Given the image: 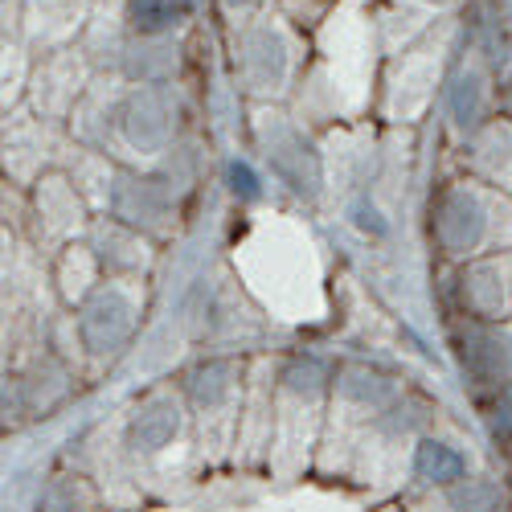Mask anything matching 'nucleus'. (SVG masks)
<instances>
[{"label":"nucleus","mask_w":512,"mask_h":512,"mask_svg":"<svg viewBox=\"0 0 512 512\" xmlns=\"http://www.w3.org/2000/svg\"><path fill=\"white\" fill-rule=\"evenodd\" d=\"M332 386H336V361L328 353L287 349L275 357V435L267 455V480L275 488L312 480L328 426Z\"/></svg>","instance_id":"1"},{"label":"nucleus","mask_w":512,"mask_h":512,"mask_svg":"<svg viewBox=\"0 0 512 512\" xmlns=\"http://www.w3.org/2000/svg\"><path fill=\"white\" fill-rule=\"evenodd\" d=\"M426 234L439 267H463L484 254L512 250V197L459 168L431 189Z\"/></svg>","instance_id":"2"},{"label":"nucleus","mask_w":512,"mask_h":512,"mask_svg":"<svg viewBox=\"0 0 512 512\" xmlns=\"http://www.w3.org/2000/svg\"><path fill=\"white\" fill-rule=\"evenodd\" d=\"M410 390V381L402 377L398 365L357 353L336 361V386H332V402H328V426H324V443L312 467V484L336 488L340 476L349 467V455L357 447V439L369 426L386 414L402 394Z\"/></svg>","instance_id":"3"},{"label":"nucleus","mask_w":512,"mask_h":512,"mask_svg":"<svg viewBox=\"0 0 512 512\" xmlns=\"http://www.w3.org/2000/svg\"><path fill=\"white\" fill-rule=\"evenodd\" d=\"M250 357L254 353H197L173 381L181 386L189 414H193V443H197V467L201 476H222L234 467V443L250 381Z\"/></svg>","instance_id":"4"},{"label":"nucleus","mask_w":512,"mask_h":512,"mask_svg":"<svg viewBox=\"0 0 512 512\" xmlns=\"http://www.w3.org/2000/svg\"><path fill=\"white\" fill-rule=\"evenodd\" d=\"M443 418V406L410 386L386 414H381L369 431L357 439L353 455H349V467L340 476V492H353L369 504H386V500H398L402 492V480H406V463H410V451L414 443L431 431V426Z\"/></svg>","instance_id":"5"},{"label":"nucleus","mask_w":512,"mask_h":512,"mask_svg":"<svg viewBox=\"0 0 512 512\" xmlns=\"http://www.w3.org/2000/svg\"><path fill=\"white\" fill-rule=\"evenodd\" d=\"M103 148L115 144L132 168H156L185 144V103L177 87H132L107 107Z\"/></svg>","instance_id":"6"},{"label":"nucleus","mask_w":512,"mask_h":512,"mask_svg":"<svg viewBox=\"0 0 512 512\" xmlns=\"http://www.w3.org/2000/svg\"><path fill=\"white\" fill-rule=\"evenodd\" d=\"M254 148H259L271 181L283 193H291L308 209L320 205V197L328 189V164H324V152L312 140L308 127H300L291 115L267 107L254 119Z\"/></svg>","instance_id":"7"},{"label":"nucleus","mask_w":512,"mask_h":512,"mask_svg":"<svg viewBox=\"0 0 512 512\" xmlns=\"http://www.w3.org/2000/svg\"><path fill=\"white\" fill-rule=\"evenodd\" d=\"M443 336L472 410L512 390V320L488 324L467 316H443Z\"/></svg>","instance_id":"8"},{"label":"nucleus","mask_w":512,"mask_h":512,"mask_svg":"<svg viewBox=\"0 0 512 512\" xmlns=\"http://www.w3.org/2000/svg\"><path fill=\"white\" fill-rule=\"evenodd\" d=\"M144 324V279H103L91 300L74 308L82 353L95 369L111 365L136 345Z\"/></svg>","instance_id":"9"},{"label":"nucleus","mask_w":512,"mask_h":512,"mask_svg":"<svg viewBox=\"0 0 512 512\" xmlns=\"http://www.w3.org/2000/svg\"><path fill=\"white\" fill-rule=\"evenodd\" d=\"M185 193L168 181L160 168H132V164H119L111 181H107V218L132 226L140 234L168 238L177 230V218L185 209Z\"/></svg>","instance_id":"10"},{"label":"nucleus","mask_w":512,"mask_h":512,"mask_svg":"<svg viewBox=\"0 0 512 512\" xmlns=\"http://www.w3.org/2000/svg\"><path fill=\"white\" fill-rule=\"evenodd\" d=\"M443 316L504 324L512 320V250H496L463 267H439Z\"/></svg>","instance_id":"11"},{"label":"nucleus","mask_w":512,"mask_h":512,"mask_svg":"<svg viewBox=\"0 0 512 512\" xmlns=\"http://www.w3.org/2000/svg\"><path fill=\"white\" fill-rule=\"evenodd\" d=\"M496 95H500V78L492 74V66L463 46L459 58L447 70L443 95H439L443 123H447L455 148H463L467 140H476L492 119H500L496 115Z\"/></svg>","instance_id":"12"},{"label":"nucleus","mask_w":512,"mask_h":512,"mask_svg":"<svg viewBox=\"0 0 512 512\" xmlns=\"http://www.w3.org/2000/svg\"><path fill=\"white\" fill-rule=\"evenodd\" d=\"M480 467H484V459H480L476 443L439 418L431 431L414 443L398 500H414V496H426V492H439L447 484H459L467 476H476Z\"/></svg>","instance_id":"13"},{"label":"nucleus","mask_w":512,"mask_h":512,"mask_svg":"<svg viewBox=\"0 0 512 512\" xmlns=\"http://www.w3.org/2000/svg\"><path fill=\"white\" fill-rule=\"evenodd\" d=\"M234 74L246 99L267 107L279 103L295 78V54L287 46V37L275 25H246L234 46Z\"/></svg>","instance_id":"14"},{"label":"nucleus","mask_w":512,"mask_h":512,"mask_svg":"<svg viewBox=\"0 0 512 512\" xmlns=\"http://www.w3.org/2000/svg\"><path fill=\"white\" fill-rule=\"evenodd\" d=\"M275 435V357L254 353L250 357V381H246V402L238 422V443H234V467L230 472L246 480H267V455Z\"/></svg>","instance_id":"15"},{"label":"nucleus","mask_w":512,"mask_h":512,"mask_svg":"<svg viewBox=\"0 0 512 512\" xmlns=\"http://www.w3.org/2000/svg\"><path fill=\"white\" fill-rule=\"evenodd\" d=\"M33 213H37L41 234H50L58 246L87 238V230L95 222L78 181L70 173H58V168H50V173H41L33 181Z\"/></svg>","instance_id":"16"},{"label":"nucleus","mask_w":512,"mask_h":512,"mask_svg":"<svg viewBox=\"0 0 512 512\" xmlns=\"http://www.w3.org/2000/svg\"><path fill=\"white\" fill-rule=\"evenodd\" d=\"M402 512H508L512 504V476L504 467H480L476 476L426 492L414 500H398Z\"/></svg>","instance_id":"17"},{"label":"nucleus","mask_w":512,"mask_h":512,"mask_svg":"<svg viewBox=\"0 0 512 512\" xmlns=\"http://www.w3.org/2000/svg\"><path fill=\"white\" fill-rule=\"evenodd\" d=\"M87 242H91V250L99 254L107 279H148V275H152L156 242H152L148 234L132 230V226L107 218V213L91 222Z\"/></svg>","instance_id":"18"},{"label":"nucleus","mask_w":512,"mask_h":512,"mask_svg":"<svg viewBox=\"0 0 512 512\" xmlns=\"http://www.w3.org/2000/svg\"><path fill=\"white\" fill-rule=\"evenodd\" d=\"M29 512H115L103 484L78 463H62L37 484Z\"/></svg>","instance_id":"19"},{"label":"nucleus","mask_w":512,"mask_h":512,"mask_svg":"<svg viewBox=\"0 0 512 512\" xmlns=\"http://www.w3.org/2000/svg\"><path fill=\"white\" fill-rule=\"evenodd\" d=\"M103 263H99V254L91 250L87 238H74L66 246L54 250V263H50V283H54V295H58V304L66 312L82 308L91 300V291L103 283Z\"/></svg>","instance_id":"20"},{"label":"nucleus","mask_w":512,"mask_h":512,"mask_svg":"<svg viewBox=\"0 0 512 512\" xmlns=\"http://www.w3.org/2000/svg\"><path fill=\"white\" fill-rule=\"evenodd\" d=\"M459 168L512 197V123L492 119L476 140H467L459 148Z\"/></svg>","instance_id":"21"},{"label":"nucleus","mask_w":512,"mask_h":512,"mask_svg":"<svg viewBox=\"0 0 512 512\" xmlns=\"http://www.w3.org/2000/svg\"><path fill=\"white\" fill-rule=\"evenodd\" d=\"M119 74L132 87H173L181 74V54L168 37H132L119 54Z\"/></svg>","instance_id":"22"},{"label":"nucleus","mask_w":512,"mask_h":512,"mask_svg":"<svg viewBox=\"0 0 512 512\" xmlns=\"http://www.w3.org/2000/svg\"><path fill=\"white\" fill-rule=\"evenodd\" d=\"M123 17L132 37H173L185 21V0H127Z\"/></svg>","instance_id":"23"},{"label":"nucleus","mask_w":512,"mask_h":512,"mask_svg":"<svg viewBox=\"0 0 512 512\" xmlns=\"http://www.w3.org/2000/svg\"><path fill=\"white\" fill-rule=\"evenodd\" d=\"M222 185H226V193H230L234 205H259V201L267 197L263 173H259V168H254V160L242 156V152H230V156L222 160Z\"/></svg>","instance_id":"24"},{"label":"nucleus","mask_w":512,"mask_h":512,"mask_svg":"<svg viewBox=\"0 0 512 512\" xmlns=\"http://www.w3.org/2000/svg\"><path fill=\"white\" fill-rule=\"evenodd\" d=\"M345 218H349V226H353V230H361L369 242H386V238L394 234V218L377 205V197H373V193H357Z\"/></svg>","instance_id":"25"},{"label":"nucleus","mask_w":512,"mask_h":512,"mask_svg":"<svg viewBox=\"0 0 512 512\" xmlns=\"http://www.w3.org/2000/svg\"><path fill=\"white\" fill-rule=\"evenodd\" d=\"M496 115L512 123V74L500 82V95H496Z\"/></svg>","instance_id":"26"},{"label":"nucleus","mask_w":512,"mask_h":512,"mask_svg":"<svg viewBox=\"0 0 512 512\" xmlns=\"http://www.w3.org/2000/svg\"><path fill=\"white\" fill-rule=\"evenodd\" d=\"M496 13H500V21H504V29L512 37V0H496Z\"/></svg>","instance_id":"27"},{"label":"nucleus","mask_w":512,"mask_h":512,"mask_svg":"<svg viewBox=\"0 0 512 512\" xmlns=\"http://www.w3.org/2000/svg\"><path fill=\"white\" fill-rule=\"evenodd\" d=\"M226 9H234V13H246V9H254V5H263V0H222Z\"/></svg>","instance_id":"28"},{"label":"nucleus","mask_w":512,"mask_h":512,"mask_svg":"<svg viewBox=\"0 0 512 512\" xmlns=\"http://www.w3.org/2000/svg\"><path fill=\"white\" fill-rule=\"evenodd\" d=\"M369 512H402L398 500H386V504H369Z\"/></svg>","instance_id":"29"},{"label":"nucleus","mask_w":512,"mask_h":512,"mask_svg":"<svg viewBox=\"0 0 512 512\" xmlns=\"http://www.w3.org/2000/svg\"><path fill=\"white\" fill-rule=\"evenodd\" d=\"M426 5H439V9H447V5H459V0H426Z\"/></svg>","instance_id":"30"},{"label":"nucleus","mask_w":512,"mask_h":512,"mask_svg":"<svg viewBox=\"0 0 512 512\" xmlns=\"http://www.w3.org/2000/svg\"><path fill=\"white\" fill-rule=\"evenodd\" d=\"M508 512H512V504H508Z\"/></svg>","instance_id":"31"}]
</instances>
